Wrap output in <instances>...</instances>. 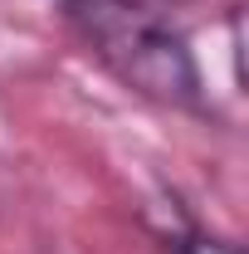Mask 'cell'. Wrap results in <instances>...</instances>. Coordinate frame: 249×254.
I'll use <instances>...</instances> for the list:
<instances>
[{
	"instance_id": "cell-2",
	"label": "cell",
	"mask_w": 249,
	"mask_h": 254,
	"mask_svg": "<svg viewBox=\"0 0 249 254\" xmlns=\"http://www.w3.org/2000/svg\"><path fill=\"white\" fill-rule=\"evenodd\" d=\"M181 254H240L230 240H205V235H186L181 240Z\"/></svg>"
},
{
	"instance_id": "cell-1",
	"label": "cell",
	"mask_w": 249,
	"mask_h": 254,
	"mask_svg": "<svg viewBox=\"0 0 249 254\" xmlns=\"http://www.w3.org/2000/svg\"><path fill=\"white\" fill-rule=\"evenodd\" d=\"M93 49L137 93L190 108L200 98V73L166 5L156 0H68Z\"/></svg>"
}]
</instances>
